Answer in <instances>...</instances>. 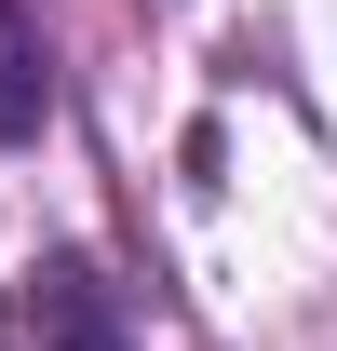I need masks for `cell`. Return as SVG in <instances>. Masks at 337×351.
<instances>
[{"instance_id":"1","label":"cell","mask_w":337,"mask_h":351,"mask_svg":"<svg viewBox=\"0 0 337 351\" xmlns=\"http://www.w3.org/2000/svg\"><path fill=\"white\" fill-rule=\"evenodd\" d=\"M27 351H135V311L95 257H41L27 270Z\"/></svg>"},{"instance_id":"2","label":"cell","mask_w":337,"mask_h":351,"mask_svg":"<svg viewBox=\"0 0 337 351\" xmlns=\"http://www.w3.org/2000/svg\"><path fill=\"white\" fill-rule=\"evenodd\" d=\"M41 122H54V54L27 27V0H0V149H27Z\"/></svg>"}]
</instances>
